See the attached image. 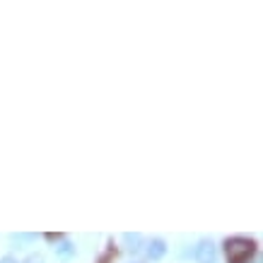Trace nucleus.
I'll list each match as a JSON object with an SVG mask.
<instances>
[{
	"label": "nucleus",
	"mask_w": 263,
	"mask_h": 263,
	"mask_svg": "<svg viewBox=\"0 0 263 263\" xmlns=\"http://www.w3.org/2000/svg\"><path fill=\"white\" fill-rule=\"evenodd\" d=\"M256 254V241L249 237H230L224 239L227 263H249Z\"/></svg>",
	"instance_id": "obj_1"
},
{
	"label": "nucleus",
	"mask_w": 263,
	"mask_h": 263,
	"mask_svg": "<svg viewBox=\"0 0 263 263\" xmlns=\"http://www.w3.org/2000/svg\"><path fill=\"white\" fill-rule=\"evenodd\" d=\"M193 258L198 263H215L217 261V247L210 239H203L193 249Z\"/></svg>",
	"instance_id": "obj_2"
},
{
	"label": "nucleus",
	"mask_w": 263,
	"mask_h": 263,
	"mask_svg": "<svg viewBox=\"0 0 263 263\" xmlns=\"http://www.w3.org/2000/svg\"><path fill=\"white\" fill-rule=\"evenodd\" d=\"M167 254V241L160 239V237H155V239L147 241V256H150L152 261H162Z\"/></svg>",
	"instance_id": "obj_3"
},
{
	"label": "nucleus",
	"mask_w": 263,
	"mask_h": 263,
	"mask_svg": "<svg viewBox=\"0 0 263 263\" xmlns=\"http://www.w3.org/2000/svg\"><path fill=\"white\" fill-rule=\"evenodd\" d=\"M56 254L61 261H70L72 256H75V244H70V241H63L61 247H56Z\"/></svg>",
	"instance_id": "obj_4"
},
{
	"label": "nucleus",
	"mask_w": 263,
	"mask_h": 263,
	"mask_svg": "<svg viewBox=\"0 0 263 263\" xmlns=\"http://www.w3.org/2000/svg\"><path fill=\"white\" fill-rule=\"evenodd\" d=\"M123 239L130 247V251H140V247H143V234H126Z\"/></svg>",
	"instance_id": "obj_5"
},
{
	"label": "nucleus",
	"mask_w": 263,
	"mask_h": 263,
	"mask_svg": "<svg viewBox=\"0 0 263 263\" xmlns=\"http://www.w3.org/2000/svg\"><path fill=\"white\" fill-rule=\"evenodd\" d=\"M116 254H119V251H116V247H114V244H109V249H106V254L99 256V261H97V263H111L114 258H116Z\"/></svg>",
	"instance_id": "obj_6"
},
{
	"label": "nucleus",
	"mask_w": 263,
	"mask_h": 263,
	"mask_svg": "<svg viewBox=\"0 0 263 263\" xmlns=\"http://www.w3.org/2000/svg\"><path fill=\"white\" fill-rule=\"evenodd\" d=\"M44 239L51 241V244H56V241H63L65 234H53V232H48V234H44Z\"/></svg>",
	"instance_id": "obj_7"
},
{
	"label": "nucleus",
	"mask_w": 263,
	"mask_h": 263,
	"mask_svg": "<svg viewBox=\"0 0 263 263\" xmlns=\"http://www.w3.org/2000/svg\"><path fill=\"white\" fill-rule=\"evenodd\" d=\"M24 263H44V261H41L39 256H29V258H27V261H24Z\"/></svg>",
	"instance_id": "obj_8"
},
{
	"label": "nucleus",
	"mask_w": 263,
	"mask_h": 263,
	"mask_svg": "<svg viewBox=\"0 0 263 263\" xmlns=\"http://www.w3.org/2000/svg\"><path fill=\"white\" fill-rule=\"evenodd\" d=\"M0 263H17V258H12V256H5V258H0Z\"/></svg>",
	"instance_id": "obj_9"
}]
</instances>
